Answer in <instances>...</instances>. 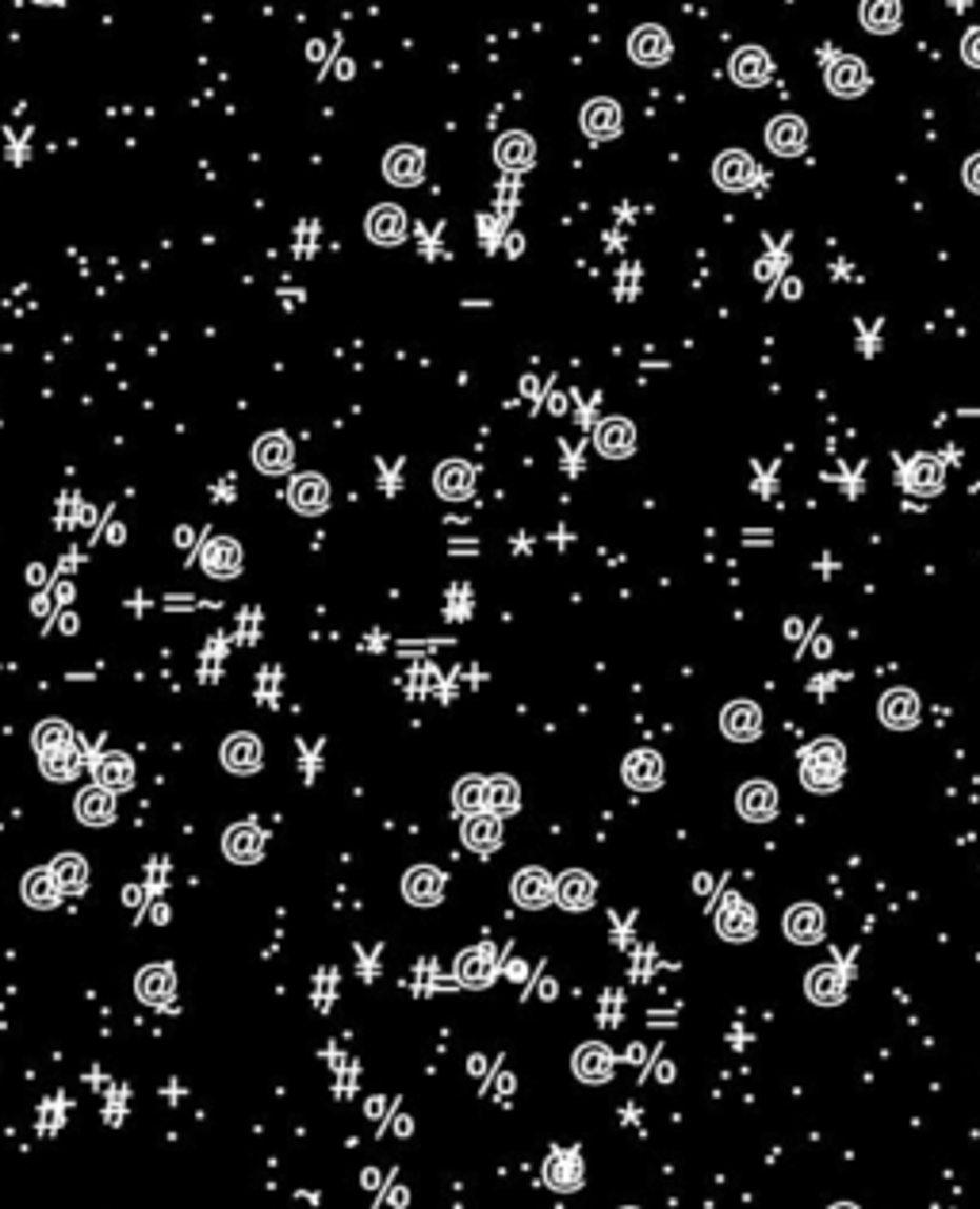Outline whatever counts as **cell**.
Here are the masks:
<instances>
[{"instance_id": "1", "label": "cell", "mask_w": 980, "mask_h": 1209, "mask_svg": "<svg viewBox=\"0 0 980 1209\" xmlns=\"http://www.w3.org/2000/svg\"><path fill=\"white\" fill-rule=\"evenodd\" d=\"M846 750L839 739H816L801 758V781L812 792H835L843 785Z\"/></svg>"}, {"instance_id": "2", "label": "cell", "mask_w": 980, "mask_h": 1209, "mask_svg": "<svg viewBox=\"0 0 980 1209\" xmlns=\"http://www.w3.org/2000/svg\"><path fill=\"white\" fill-rule=\"evenodd\" d=\"M628 58L643 69H655V65L671 62V35L659 27V23H643L628 35Z\"/></svg>"}, {"instance_id": "3", "label": "cell", "mask_w": 980, "mask_h": 1209, "mask_svg": "<svg viewBox=\"0 0 980 1209\" xmlns=\"http://www.w3.org/2000/svg\"><path fill=\"white\" fill-rule=\"evenodd\" d=\"M827 88H832L835 96H843V100L862 96L865 88H869V69H865L862 58H854V54L832 58V62H827Z\"/></svg>"}, {"instance_id": "4", "label": "cell", "mask_w": 980, "mask_h": 1209, "mask_svg": "<svg viewBox=\"0 0 980 1209\" xmlns=\"http://www.w3.org/2000/svg\"><path fill=\"white\" fill-rule=\"evenodd\" d=\"M720 731L732 743H755L762 736V708L755 701H732L720 712Z\"/></svg>"}, {"instance_id": "5", "label": "cell", "mask_w": 980, "mask_h": 1209, "mask_svg": "<svg viewBox=\"0 0 980 1209\" xmlns=\"http://www.w3.org/2000/svg\"><path fill=\"white\" fill-rule=\"evenodd\" d=\"M755 177H759V165H755V158L743 154V149H727V154L717 158V165H713V180H717L724 192H747L751 184H755Z\"/></svg>"}, {"instance_id": "6", "label": "cell", "mask_w": 980, "mask_h": 1209, "mask_svg": "<svg viewBox=\"0 0 980 1209\" xmlns=\"http://www.w3.org/2000/svg\"><path fill=\"white\" fill-rule=\"evenodd\" d=\"M514 900L517 907H525V911H544V907L556 900V881H552L544 869H521V873L514 876Z\"/></svg>"}, {"instance_id": "7", "label": "cell", "mask_w": 980, "mask_h": 1209, "mask_svg": "<svg viewBox=\"0 0 980 1209\" xmlns=\"http://www.w3.org/2000/svg\"><path fill=\"white\" fill-rule=\"evenodd\" d=\"M717 930L727 942H747L755 938V907L743 900V895H724V904L717 911Z\"/></svg>"}, {"instance_id": "8", "label": "cell", "mask_w": 980, "mask_h": 1209, "mask_svg": "<svg viewBox=\"0 0 980 1209\" xmlns=\"http://www.w3.org/2000/svg\"><path fill=\"white\" fill-rule=\"evenodd\" d=\"M383 177H387L395 188H414V184H422L425 154L418 146H395L387 158H383Z\"/></svg>"}, {"instance_id": "9", "label": "cell", "mask_w": 980, "mask_h": 1209, "mask_svg": "<svg viewBox=\"0 0 980 1209\" xmlns=\"http://www.w3.org/2000/svg\"><path fill=\"white\" fill-rule=\"evenodd\" d=\"M200 567L212 575V579H234L242 570V544L234 537H215L203 544L200 551Z\"/></svg>"}, {"instance_id": "10", "label": "cell", "mask_w": 980, "mask_h": 1209, "mask_svg": "<svg viewBox=\"0 0 980 1209\" xmlns=\"http://www.w3.org/2000/svg\"><path fill=\"white\" fill-rule=\"evenodd\" d=\"M736 808L743 820L769 823L778 815V789H774L769 781H747V785L736 792Z\"/></svg>"}, {"instance_id": "11", "label": "cell", "mask_w": 980, "mask_h": 1209, "mask_svg": "<svg viewBox=\"0 0 980 1209\" xmlns=\"http://www.w3.org/2000/svg\"><path fill=\"white\" fill-rule=\"evenodd\" d=\"M296 463V444L287 441L284 432H264L254 444V467L261 475H284Z\"/></svg>"}, {"instance_id": "12", "label": "cell", "mask_w": 980, "mask_h": 1209, "mask_svg": "<svg viewBox=\"0 0 980 1209\" xmlns=\"http://www.w3.org/2000/svg\"><path fill=\"white\" fill-rule=\"evenodd\" d=\"M287 502H292V509H296V513H306V517L326 513L329 483L322 479V475H315V471L296 475V479H292V490H287Z\"/></svg>"}, {"instance_id": "13", "label": "cell", "mask_w": 980, "mask_h": 1209, "mask_svg": "<svg viewBox=\"0 0 980 1209\" xmlns=\"http://www.w3.org/2000/svg\"><path fill=\"white\" fill-rule=\"evenodd\" d=\"M582 130H586V138H594V142H609V138L621 135V107H617V100H609V96H598V100H591V104L582 107Z\"/></svg>"}, {"instance_id": "14", "label": "cell", "mask_w": 980, "mask_h": 1209, "mask_svg": "<svg viewBox=\"0 0 980 1209\" xmlns=\"http://www.w3.org/2000/svg\"><path fill=\"white\" fill-rule=\"evenodd\" d=\"M766 146L774 149L778 158H797V154H804V146H808V126H804V119H797V116L769 119Z\"/></svg>"}, {"instance_id": "15", "label": "cell", "mask_w": 980, "mask_h": 1209, "mask_svg": "<svg viewBox=\"0 0 980 1209\" xmlns=\"http://www.w3.org/2000/svg\"><path fill=\"white\" fill-rule=\"evenodd\" d=\"M261 762H264L261 739L249 736V731H238V736H231L226 743H222V766L231 769V773H238V778L257 773Z\"/></svg>"}, {"instance_id": "16", "label": "cell", "mask_w": 980, "mask_h": 1209, "mask_svg": "<svg viewBox=\"0 0 980 1209\" xmlns=\"http://www.w3.org/2000/svg\"><path fill=\"white\" fill-rule=\"evenodd\" d=\"M732 81L743 84V88H759V84L769 81V74H774V62H769V54L762 51V46H739L736 54H732Z\"/></svg>"}, {"instance_id": "17", "label": "cell", "mask_w": 980, "mask_h": 1209, "mask_svg": "<svg viewBox=\"0 0 980 1209\" xmlns=\"http://www.w3.org/2000/svg\"><path fill=\"white\" fill-rule=\"evenodd\" d=\"M624 785L636 792H655L659 785H663V758L655 754V750H633V754L624 758Z\"/></svg>"}, {"instance_id": "18", "label": "cell", "mask_w": 980, "mask_h": 1209, "mask_svg": "<svg viewBox=\"0 0 980 1209\" xmlns=\"http://www.w3.org/2000/svg\"><path fill=\"white\" fill-rule=\"evenodd\" d=\"M402 895L414 907H437L444 895V876L433 865H414L411 873L402 876Z\"/></svg>"}, {"instance_id": "19", "label": "cell", "mask_w": 980, "mask_h": 1209, "mask_svg": "<svg viewBox=\"0 0 980 1209\" xmlns=\"http://www.w3.org/2000/svg\"><path fill=\"white\" fill-rule=\"evenodd\" d=\"M594 444H598V452L605 456V460H624V456H633L636 448V425L628 418L601 421L598 432H594Z\"/></svg>"}, {"instance_id": "20", "label": "cell", "mask_w": 980, "mask_h": 1209, "mask_svg": "<svg viewBox=\"0 0 980 1209\" xmlns=\"http://www.w3.org/2000/svg\"><path fill=\"white\" fill-rule=\"evenodd\" d=\"M433 490H437L441 498H448V502H464V498H472V490H475L472 463L444 460L441 467H437V475H433Z\"/></svg>"}, {"instance_id": "21", "label": "cell", "mask_w": 980, "mask_h": 1209, "mask_svg": "<svg viewBox=\"0 0 980 1209\" xmlns=\"http://www.w3.org/2000/svg\"><path fill=\"white\" fill-rule=\"evenodd\" d=\"M261 850H264V834L257 831L254 823H234L231 831L222 834V853H226L234 865L261 862Z\"/></svg>"}, {"instance_id": "22", "label": "cell", "mask_w": 980, "mask_h": 1209, "mask_svg": "<svg viewBox=\"0 0 980 1209\" xmlns=\"http://www.w3.org/2000/svg\"><path fill=\"white\" fill-rule=\"evenodd\" d=\"M544 1183H548L552 1190H559V1194H571V1190L582 1187V1160L575 1148H556L548 1156V1164H544Z\"/></svg>"}, {"instance_id": "23", "label": "cell", "mask_w": 980, "mask_h": 1209, "mask_svg": "<svg viewBox=\"0 0 980 1209\" xmlns=\"http://www.w3.org/2000/svg\"><path fill=\"white\" fill-rule=\"evenodd\" d=\"M881 724L893 727V731H907V727L919 724V697L912 689H888L881 697Z\"/></svg>"}, {"instance_id": "24", "label": "cell", "mask_w": 980, "mask_h": 1209, "mask_svg": "<svg viewBox=\"0 0 980 1209\" xmlns=\"http://www.w3.org/2000/svg\"><path fill=\"white\" fill-rule=\"evenodd\" d=\"M785 938L797 946H816L823 938V911L816 904H793L785 911Z\"/></svg>"}, {"instance_id": "25", "label": "cell", "mask_w": 980, "mask_h": 1209, "mask_svg": "<svg viewBox=\"0 0 980 1209\" xmlns=\"http://www.w3.org/2000/svg\"><path fill=\"white\" fill-rule=\"evenodd\" d=\"M804 991H808V1000L820 1003V1007H839V1003L846 1000V980L835 965H820L808 972Z\"/></svg>"}, {"instance_id": "26", "label": "cell", "mask_w": 980, "mask_h": 1209, "mask_svg": "<svg viewBox=\"0 0 980 1209\" xmlns=\"http://www.w3.org/2000/svg\"><path fill=\"white\" fill-rule=\"evenodd\" d=\"M942 475H946V467H942V460L938 456H927L919 452L916 460L904 467V490H912V495H938L942 490Z\"/></svg>"}, {"instance_id": "27", "label": "cell", "mask_w": 980, "mask_h": 1209, "mask_svg": "<svg viewBox=\"0 0 980 1209\" xmlns=\"http://www.w3.org/2000/svg\"><path fill=\"white\" fill-rule=\"evenodd\" d=\"M74 811L85 827H107V823L116 820V800H112L107 789H100V785H88V789L77 792Z\"/></svg>"}, {"instance_id": "28", "label": "cell", "mask_w": 980, "mask_h": 1209, "mask_svg": "<svg viewBox=\"0 0 980 1209\" xmlns=\"http://www.w3.org/2000/svg\"><path fill=\"white\" fill-rule=\"evenodd\" d=\"M364 230L376 245H399L406 238V215L395 203H380V207H372Z\"/></svg>"}, {"instance_id": "29", "label": "cell", "mask_w": 980, "mask_h": 1209, "mask_svg": "<svg viewBox=\"0 0 980 1209\" xmlns=\"http://www.w3.org/2000/svg\"><path fill=\"white\" fill-rule=\"evenodd\" d=\"M594 895H598V884H594L591 873H582V869H571V873H563L556 884V900L567 907V911H591Z\"/></svg>"}, {"instance_id": "30", "label": "cell", "mask_w": 980, "mask_h": 1209, "mask_svg": "<svg viewBox=\"0 0 980 1209\" xmlns=\"http://www.w3.org/2000/svg\"><path fill=\"white\" fill-rule=\"evenodd\" d=\"M575 1075H579L582 1084H605L613 1075V1052L598 1042L579 1045V1052H575Z\"/></svg>"}, {"instance_id": "31", "label": "cell", "mask_w": 980, "mask_h": 1209, "mask_svg": "<svg viewBox=\"0 0 980 1209\" xmlns=\"http://www.w3.org/2000/svg\"><path fill=\"white\" fill-rule=\"evenodd\" d=\"M464 842H467V850H475V853H495L498 842H502V820L491 815V811H475V815H467Z\"/></svg>"}, {"instance_id": "32", "label": "cell", "mask_w": 980, "mask_h": 1209, "mask_svg": "<svg viewBox=\"0 0 980 1209\" xmlns=\"http://www.w3.org/2000/svg\"><path fill=\"white\" fill-rule=\"evenodd\" d=\"M138 1000L149 1003V1007H165L173 1000V968L169 965H149L138 972L135 980Z\"/></svg>"}, {"instance_id": "33", "label": "cell", "mask_w": 980, "mask_h": 1209, "mask_svg": "<svg viewBox=\"0 0 980 1209\" xmlns=\"http://www.w3.org/2000/svg\"><path fill=\"white\" fill-rule=\"evenodd\" d=\"M495 161L502 168H528L533 161H537V146H533V138H528V135H521V130H509V135L498 138Z\"/></svg>"}, {"instance_id": "34", "label": "cell", "mask_w": 980, "mask_h": 1209, "mask_svg": "<svg viewBox=\"0 0 980 1209\" xmlns=\"http://www.w3.org/2000/svg\"><path fill=\"white\" fill-rule=\"evenodd\" d=\"M456 976H460V984H467V988H486V984L495 980V958H491V949H467V953H460Z\"/></svg>"}, {"instance_id": "35", "label": "cell", "mask_w": 980, "mask_h": 1209, "mask_svg": "<svg viewBox=\"0 0 980 1209\" xmlns=\"http://www.w3.org/2000/svg\"><path fill=\"white\" fill-rule=\"evenodd\" d=\"M135 781V762L127 754H104L96 762V785L107 792H123Z\"/></svg>"}, {"instance_id": "36", "label": "cell", "mask_w": 980, "mask_h": 1209, "mask_svg": "<svg viewBox=\"0 0 980 1209\" xmlns=\"http://www.w3.org/2000/svg\"><path fill=\"white\" fill-rule=\"evenodd\" d=\"M23 900L32 907H39V911H51V907H58V900H62V888H58V881H54L51 869H35V873L23 876Z\"/></svg>"}, {"instance_id": "37", "label": "cell", "mask_w": 980, "mask_h": 1209, "mask_svg": "<svg viewBox=\"0 0 980 1209\" xmlns=\"http://www.w3.org/2000/svg\"><path fill=\"white\" fill-rule=\"evenodd\" d=\"M54 881H58V888L62 892H85L88 888V862L81 858V853H62L58 862L51 865Z\"/></svg>"}, {"instance_id": "38", "label": "cell", "mask_w": 980, "mask_h": 1209, "mask_svg": "<svg viewBox=\"0 0 980 1209\" xmlns=\"http://www.w3.org/2000/svg\"><path fill=\"white\" fill-rule=\"evenodd\" d=\"M517 804H521V792H517V781L514 778H491L486 781V811L491 815H514Z\"/></svg>"}, {"instance_id": "39", "label": "cell", "mask_w": 980, "mask_h": 1209, "mask_svg": "<svg viewBox=\"0 0 980 1209\" xmlns=\"http://www.w3.org/2000/svg\"><path fill=\"white\" fill-rule=\"evenodd\" d=\"M32 743H35V750H39V758H43V754H54V750L69 747V743H74V731H69L65 720H43V724L35 727Z\"/></svg>"}, {"instance_id": "40", "label": "cell", "mask_w": 980, "mask_h": 1209, "mask_svg": "<svg viewBox=\"0 0 980 1209\" xmlns=\"http://www.w3.org/2000/svg\"><path fill=\"white\" fill-rule=\"evenodd\" d=\"M862 23H865V32L893 35L896 27H900V4H893V0H877V4H862Z\"/></svg>"}, {"instance_id": "41", "label": "cell", "mask_w": 980, "mask_h": 1209, "mask_svg": "<svg viewBox=\"0 0 980 1209\" xmlns=\"http://www.w3.org/2000/svg\"><path fill=\"white\" fill-rule=\"evenodd\" d=\"M456 808L475 815V811H486V781L483 778H464L453 792Z\"/></svg>"}, {"instance_id": "42", "label": "cell", "mask_w": 980, "mask_h": 1209, "mask_svg": "<svg viewBox=\"0 0 980 1209\" xmlns=\"http://www.w3.org/2000/svg\"><path fill=\"white\" fill-rule=\"evenodd\" d=\"M77 766H81V758H77L74 743L62 750H54V754H43V773L51 781H69L77 773Z\"/></svg>"}, {"instance_id": "43", "label": "cell", "mask_w": 980, "mask_h": 1209, "mask_svg": "<svg viewBox=\"0 0 980 1209\" xmlns=\"http://www.w3.org/2000/svg\"><path fill=\"white\" fill-rule=\"evenodd\" d=\"M961 58H965L973 69H980V27H973V32L961 39Z\"/></svg>"}, {"instance_id": "44", "label": "cell", "mask_w": 980, "mask_h": 1209, "mask_svg": "<svg viewBox=\"0 0 980 1209\" xmlns=\"http://www.w3.org/2000/svg\"><path fill=\"white\" fill-rule=\"evenodd\" d=\"M961 177H965V188L977 192V196H980V154H973V158L965 161V168H961Z\"/></svg>"}, {"instance_id": "45", "label": "cell", "mask_w": 980, "mask_h": 1209, "mask_svg": "<svg viewBox=\"0 0 980 1209\" xmlns=\"http://www.w3.org/2000/svg\"><path fill=\"white\" fill-rule=\"evenodd\" d=\"M832 1209H858V1206H854V1202H835Z\"/></svg>"}, {"instance_id": "46", "label": "cell", "mask_w": 980, "mask_h": 1209, "mask_svg": "<svg viewBox=\"0 0 980 1209\" xmlns=\"http://www.w3.org/2000/svg\"><path fill=\"white\" fill-rule=\"evenodd\" d=\"M621 1209H636V1206H621Z\"/></svg>"}]
</instances>
